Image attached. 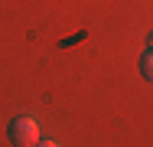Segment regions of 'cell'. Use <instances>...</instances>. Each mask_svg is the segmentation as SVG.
<instances>
[{"label": "cell", "instance_id": "obj_1", "mask_svg": "<svg viewBox=\"0 0 153 147\" xmlns=\"http://www.w3.org/2000/svg\"><path fill=\"white\" fill-rule=\"evenodd\" d=\"M10 141H13V147H33L42 134H39V121L33 115H20V118H13L10 121Z\"/></svg>", "mask_w": 153, "mask_h": 147}, {"label": "cell", "instance_id": "obj_2", "mask_svg": "<svg viewBox=\"0 0 153 147\" xmlns=\"http://www.w3.org/2000/svg\"><path fill=\"white\" fill-rule=\"evenodd\" d=\"M140 75L147 82H153V46H150V52H143V59H140Z\"/></svg>", "mask_w": 153, "mask_h": 147}, {"label": "cell", "instance_id": "obj_3", "mask_svg": "<svg viewBox=\"0 0 153 147\" xmlns=\"http://www.w3.org/2000/svg\"><path fill=\"white\" fill-rule=\"evenodd\" d=\"M33 147H59V144H56V141H42V137H39V141H36Z\"/></svg>", "mask_w": 153, "mask_h": 147}, {"label": "cell", "instance_id": "obj_4", "mask_svg": "<svg viewBox=\"0 0 153 147\" xmlns=\"http://www.w3.org/2000/svg\"><path fill=\"white\" fill-rule=\"evenodd\" d=\"M150 46H153V33H150Z\"/></svg>", "mask_w": 153, "mask_h": 147}]
</instances>
